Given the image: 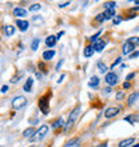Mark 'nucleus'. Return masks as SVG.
<instances>
[{
  "mask_svg": "<svg viewBox=\"0 0 139 147\" xmlns=\"http://www.w3.org/2000/svg\"><path fill=\"white\" fill-rule=\"evenodd\" d=\"M138 56H139V51L138 52H134V54L131 55V59H135V58H138Z\"/></svg>",
  "mask_w": 139,
  "mask_h": 147,
  "instance_id": "39",
  "label": "nucleus"
},
{
  "mask_svg": "<svg viewBox=\"0 0 139 147\" xmlns=\"http://www.w3.org/2000/svg\"><path fill=\"white\" fill-rule=\"evenodd\" d=\"M134 142H135V138H127V139L120 140L118 147H128L130 144H134Z\"/></svg>",
  "mask_w": 139,
  "mask_h": 147,
  "instance_id": "9",
  "label": "nucleus"
},
{
  "mask_svg": "<svg viewBox=\"0 0 139 147\" xmlns=\"http://www.w3.org/2000/svg\"><path fill=\"white\" fill-rule=\"evenodd\" d=\"M132 78H135V72L128 74V75H127V78H126V80H130V79H132Z\"/></svg>",
  "mask_w": 139,
  "mask_h": 147,
  "instance_id": "32",
  "label": "nucleus"
},
{
  "mask_svg": "<svg viewBox=\"0 0 139 147\" xmlns=\"http://www.w3.org/2000/svg\"><path fill=\"white\" fill-rule=\"evenodd\" d=\"M39 43H40V40H39V39H35L34 42H32V44H31V48H32V51H36V50H38Z\"/></svg>",
  "mask_w": 139,
  "mask_h": 147,
  "instance_id": "23",
  "label": "nucleus"
},
{
  "mask_svg": "<svg viewBox=\"0 0 139 147\" xmlns=\"http://www.w3.org/2000/svg\"><path fill=\"white\" fill-rule=\"evenodd\" d=\"M13 32H15V27H13V26H5V27H4V34L7 36H12Z\"/></svg>",
  "mask_w": 139,
  "mask_h": 147,
  "instance_id": "20",
  "label": "nucleus"
},
{
  "mask_svg": "<svg viewBox=\"0 0 139 147\" xmlns=\"http://www.w3.org/2000/svg\"><path fill=\"white\" fill-rule=\"evenodd\" d=\"M13 15L18 16V18H24V16H27V11H26L24 8L18 7V8L13 9Z\"/></svg>",
  "mask_w": 139,
  "mask_h": 147,
  "instance_id": "12",
  "label": "nucleus"
},
{
  "mask_svg": "<svg viewBox=\"0 0 139 147\" xmlns=\"http://www.w3.org/2000/svg\"><path fill=\"white\" fill-rule=\"evenodd\" d=\"M138 119H139L138 116H127V118H126V120H127V122H131V123H134V122Z\"/></svg>",
  "mask_w": 139,
  "mask_h": 147,
  "instance_id": "29",
  "label": "nucleus"
},
{
  "mask_svg": "<svg viewBox=\"0 0 139 147\" xmlns=\"http://www.w3.org/2000/svg\"><path fill=\"white\" fill-rule=\"evenodd\" d=\"M66 5H70V1H66V3H60V4H59V7H60V8L66 7Z\"/></svg>",
  "mask_w": 139,
  "mask_h": 147,
  "instance_id": "37",
  "label": "nucleus"
},
{
  "mask_svg": "<svg viewBox=\"0 0 139 147\" xmlns=\"http://www.w3.org/2000/svg\"><path fill=\"white\" fill-rule=\"evenodd\" d=\"M79 143H80V139H79V138H72V139H70L63 147H79Z\"/></svg>",
  "mask_w": 139,
  "mask_h": 147,
  "instance_id": "10",
  "label": "nucleus"
},
{
  "mask_svg": "<svg viewBox=\"0 0 139 147\" xmlns=\"http://www.w3.org/2000/svg\"><path fill=\"white\" fill-rule=\"evenodd\" d=\"M101 34H102V31H99V32H98V34H95V35H92V36H91V42H94V43H95V42H98V36L101 35Z\"/></svg>",
  "mask_w": 139,
  "mask_h": 147,
  "instance_id": "30",
  "label": "nucleus"
},
{
  "mask_svg": "<svg viewBox=\"0 0 139 147\" xmlns=\"http://www.w3.org/2000/svg\"><path fill=\"white\" fill-rule=\"evenodd\" d=\"M104 18H106V20L107 19H114L115 18V11L114 9H106V11L103 12Z\"/></svg>",
  "mask_w": 139,
  "mask_h": 147,
  "instance_id": "19",
  "label": "nucleus"
},
{
  "mask_svg": "<svg viewBox=\"0 0 139 147\" xmlns=\"http://www.w3.org/2000/svg\"><path fill=\"white\" fill-rule=\"evenodd\" d=\"M98 68H99V71H101L102 74H104L106 71H107V67H106L104 63H99V64H98Z\"/></svg>",
  "mask_w": 139,
  "mask_h": 147,
  "instance_id": "26",
  "label": "nucleus"
},
{
  "mask_svg": "<svg viewBox=\"0 0 139 147\" xmlns=\"http://www.w3.org/2000/svg\"><path fill=\"white\" fill-rule=\"evenodd\" d=\"M63 62H64V60H63V59H62V60H60V62H59L58 63V66H56V70H60V67H62V64H63Z\"/></svg>",
  "mask_w": 139,
  "mask_h": 147,
  "instance_id": "36",
  "label": "nucleus"
},
{
  "mask_svg": "<svg viewBox=\"0 0 139 147\" xmlns=\"http://www.w3.org/2000/svg\"><path fill=\"white\" fill-rule=\"evenodd\" d=\"M104 80L107 83L108 86H115L118 83V75L115 72H107L106 74V78H104Z\"/></svg>",
  "mask_w": 139,
  "mask_h": 147,
  "instance_id": "5",
  "label": "nucleus"
},
{
  "mask_svg": "<svg viewBox=\"0 0 139 147\" xmlns=\"http://www.w3.org/2000/svg\"><path fill=\"white\" fill-rule=\"evenodd\" d=\"M95 20H96V22H99V23H102V22H104V20H106V18H104L103 13H99V15L95 18Z\"/></svg>",
  "mask_w": 139,
  "mask_h": 147,
  "instance_id": "28",
  "label": "nucleus"
},
{
  "mask_svg": "<svg viewBox=\"0 0 139 147\" xmlns=\"http://www.w3.org/2000/svg\"><path fill=\"white\" fill-rule=\"evenodd\" d=\"M124 96H126V95H124V91H122V90L118 91V94H116V99H118V100H122Z\"/></svg>",
  "mask_w": 139,
  "mask_h": 147,
  "instance_id": "27",
  "label": "nucleus"
},
{
  "mask_svg": "<svg viewBox=\"0 0 139 147\" xmlns=\"http://www.w3.org/2000/svg\"><path fill=\"white\" fill-rule=\"evenodd\" d=\"M7 91H8V86H3V87H1V92L5 94Z\"/></svg>",
  "mask_w": 139,
  "mask_h": 147,
  "instance_id": "35",
  "label": "nucleus"
},
{
  "mask_svg": "<svg viewBox=\"0 0 139 147\" xmlns=\"http://www.w3.org/2000/svg\"><path fill=\"white\" fill-rule=\"evenodd\" d=\"M138 96H139V91H138V92H135V94H132L131 96L128 98V106H132V105H134Z\"/></svg>",
  "mask_w": 139,
  "mask_h": 147,
  "instance_id": "21",
  "label": "nucleus"
},
{
  "mask_svg": "<svg viewBox=\"0 0 139 147\" xmlns=\"http://www.w3.org/2000/svg\"><path fill=\"white\" fill-rule=\"evenodd\" d=\"M119 111L120 110L118 107H110V109H107L104 111V116L106 118H114V116H116L119 114Z\"/></svg>",
  "mask_w": 139,
  "mask_h": 147,
  "instance_id": "6",
  "label": "nucleus"
},
{
  "mask_svg": "<svg viewBox=\"0 0 139 147\" xmlns=\"http://www.w3.org/2000/svg\"><path fill=\"white\" fill-rule=\"evenodd\" d=\"M40 8H42V5H40V4H32L31 7H30V11L36 12V11H39Z\"/></svg>",
  "mask_w": 139,
  "mask_h": 147,
  "instance_id": "25",
  "label": "nucleus"
},
{
  "mask_svg": "<svg viewBox=\"0 0 139 147\" xmlns=\"http://www.w3.org/2000/svg\"><path fill=\"white\" fill-rule=\"evenodd\" d=\"M50 95L51 94H46V95H43L40 99H39V110L43 112V114H48L50 112Z\"/></svg>",
  "mask_w": 139,
  "mask_h": 147,
  "instance_id": "2",
  "label": "nucleus"
},
{
  "mask_svg": "<svg viewBox=\"0 0 139 147\" xmlns=\"http://www.w3.org/2000/svg\"><path fill=\"white\" fill-rule=\"evenodd\" d=\"M62 126H63V119H62V118H59V119H58V120H56V122H55V123H54V124H52V127H54V128L62 127Z\"/></svg>",
  "mask_w": 139,
  "mask_h": 147,
  "instance_id": "24",
  "label": "nucleus"
},
{
  "mask_svg": "<svg viewBox=\"0 0 139 147\" xmlns=\"http://www.w3.org/2000/svg\"><path fill=\"white\" fill-rule=\"evenodd\" d=\"M16 26L19 27L20 31H27L28 27H30V23H28L27 20H23V19H18L16 20Z\"/></svg>",
  "mask_w": 139,
  "mask_h": 147,
  "instance_id": "7",
  "label": "nucleus"
},
{
  "mask_svg": "<svg viewBox=\"0 0 139 147\" xmlns=\"http://www.w3.org/2000/svg\"><path fill=\"white\" fill-rule=\"evenodd\" d=\"M132 147H139V143H138V144H135V146H132Z\"/></svg>",
  "mask_w": 139,
  "mask_h": 147,
  "instance_id": "41",
  "label": "nucleus"
},
{
  "mask_svg": "<svg viewBox=\"0 0 139 147\" xmlns=\"http://www.w3.org/2000/svg\"><path fill=\"white\" fill-rule=\"evenodd\" d=\"M134 48H135V44H134V43L126 42L124 43V46H123V55L130 54L131 51H134Z\"/></svg>",
  "mask_w": 139,
  "mask_h": 147,
  "instance_id": "8",
  "label": "nucleus"
},
{
  "mask_svg": "<svg viewBox=\"0 0 139 147\" xmlns=\"http://www.w3.org/2000/svg\"><path fill=\"white\" fill-rule=\"evenodd\" d=\"M47 134H48V126L43 124V126H40V127L38 128V131H35V135L32 136L31 139L32 140H42Z\"/></svg>",
  "mask_w": 139,
  "mask_h": 147,
  "instance_id": "3",
  "label": "nucleus"
},
{
  "mask_svg": "<svg viewBox=\"0 0 139 147\" xmlns=\"http://www.w3.org/2000/svg\"><path fill=\"white\" fill-rule=\"evenodd\" d=\"M94 46V50L98 51V52H102V51L104 50V47H106V43L102 42V40H98V42H95L92 44Z\"/></svg>",
  "mask_w": 139,
  "mask_h": 147,
  "instance_id": "11",
  "label": "nucleus"
},
{
  "mask_svg": "<svg viewBox=\"0 0 139 147\" xmlns=\"http://www.w3.org/2000/svg\"><path fill=\"white\" fill-rule=\"evenodd\" d=\"M123 88H130V83H128V82H126L123 84Z\"/></svg>",
  "mask_w": 139,
  "mask_h": 147,
  "instance_id": "40",
  "label": "nucleus"
},
{
  "mask_svg": "<svg viewBox=\"0 0 139 147\" xmlns=\"http://www.w3.org/2000/svg\"><path fill=\"white\" fill-rule=\"evenodd\" d=\"M120 18H118V16H115V18H114V24H119L120 23Z\"/></svg>",
  "mask_w": 139,
  "mask_h": 147,
  "instance_id": "33",
  "label": "nucleus"
},
{
  "mask_svg": "<svg viewBox=\"0 0 139 147\" xmlns=\"http://www.w3.org/2000/svg\"><path fill=\"white\" fill-rule=\"evenodd\" d=\"M39 67L42 68L43 72H46V67H44V64H43V63H39Z\"/></svg>",
  "mask_w": 139,
  "mask_h": 147,
  "instance_id": "38",
  "label": "nucleus"
},
{
  "mask_svg": "<svg viewBox=\"0 0 139 147\" xmlns=\"http://www.w3.org/2000/svg\"><path fill=\"white\" fill-rule=\"evenodd\" d=\"M56 36H52V35H50L48 38L46 39V46L47 47H55V44H56Z\"/></svg>",
  "mask_w": 139,
  "mask_h": 147,
  "instance_id": "14",
  "label": "nucleus"
},
{
  "mask_svg": "<svg viewBox=\"0 0 139 147\" xmlns=\"http://www.w3.org/2000/svg\"><path fill=\"white\" fill-rule=\"evenodd\" d=\"M94 52H95L94 46H87L84 48V56H86V58H91V56L94 55Z\"/></svg>",
  "mask_w": 139,
  "mask_h": 147,
  "instance_id": "17",
  "label": "nucleus"
},
{
  "mask_svg": "<svg viewBox=\"0 0 139 147\" xmlns=\"http://www.w3.org/2000/svg\"><path fill=\"white\" fill-rule=\"evenodd\" d=\"M32 84H34V79H32V78H28L27 82H26V84H24V91L31 92L32 91Z\"/></svg>",
  "mask_w": 139,
  "mask_h": 147,
  "instance_id": "15",
  "label": "nucleus"
},
{
  "mask_svg": "<svg viewBox=\"0 0 139 147\" xmlns=\"http://www.w3.org/2000/svg\"><path fill=\"white\" fill-rule=\"evenodd\" d=\"M91 147H107V142H103V143L98 144V146H91Z\"/></svg>",
  "mask_w": 139,
  "mask_h": 147,
  "instance_id": "34",
  "label": "nucleus"
},
{
  "mask_svg": "<svg viewBox=\"0 0 139 147\" xmlns=\"http://www.w3.org/2000/svg\"><path fill=\"white\" fill-rule=\"evenodd\" d=\"M26 105H27V99L24 96H16L15 99L12 100V107L15 110L22 109V107H24Z\"/></svg>",
  "mask_w": 139,
  "mask_h": 147,
  "instance_id": "4",
  "label": "nucleus"
},
{
  "mask_svg": "<svg viewBox=\"0 0 139 147\" xmlns=\"http://www.w3.org/2000/svg\"><path fill=\"white\" fill-rule=\"evenodd\" d=\"M120 62H122V58H118V59H116L115 62H114V63H112V64H111V70H112V68H114V67L116 66V64H119Z\"/></svg>",
  "mask_w": 139,
  "mask_h": 147,
  "instance_id": "31",
  "label": "nucleus"
},
{
  "mask_svg": "<svg viewBox=\"0 0 139 147\" xmlns=\"http://www.w3.org/2000/svg\"><path fill=\"white\" fill-rule=\"evenodd\" d=\"M98 84H99V78H98V76H92L91 79H90L88 86L91 87V88H95V87H98Z\"/></svg>",
  "mask_w": 139,
  "mask_h": 147,
  "instance_id": "18",
  "label": "nucleus"
},
{
  "mask_svg": "<svg viewBox=\"0 0 139 147\" xmlns=\"http://www.w3.org/2000/svg\"><path fill=\"white\" fill-rule=\"evenodd\" d=\"M103 5H104L106 9H114V7H115V1H108V3H104Z\"/></svg>",
  "mask_w": 139,
  "mask_h": 147,
  "instance_id": "22",
  "label": "nucleus"
},
{
  "mask_svg": "<svg viewBox=\"0 0 139 147\" xmlns=\"http://www.w3.org/2000/svg\"><path fill=\"white\" fill-rule=\"evenodd\" d=\"M55 56V51L54 50H50V51H44L43 52V59L46 60V62H48V60H51V59Z\"/></svg>",
  "mask_w": 139,
  "mask_h": 147,
  "instance_id": "13",
  "label": "nucleus"
},
{
  "mask_svg": "<svg viewBox=\"0 0 139 147\" xmlns=\"http://www.w3.org/2000/svg\"><path fill=\"white\" fill-rule=\"evenodd\" d=\"M79 114H80V106L78 105L75 109L72 110V111L70 112V116H68V120H67V123H66V127H64V131H68L70 128L74 126V123L76 122L78 119V116H79Z\"/></svg>",
  "mask_w": 139,
  "mask_h": 147,
  "instance_id": "1",
  "label": "nucleus"
},
{
  "mask_svg": "<svg viewBox=\"0 0 139 147\" xmlns=\"http://www.w3.org/2000/svg\"><path fill=\"white\" fill-rule=\"evenodd\" d=\"M34 135H35V128L34 127H28L27 130H24V132H23L24 138H30V139H31Z\"/></svg>",
  "mask_w": 139,
  "mask_h": 147,
  "instance_id": "16",
  "label": "nucleus"
}]
</instances>
